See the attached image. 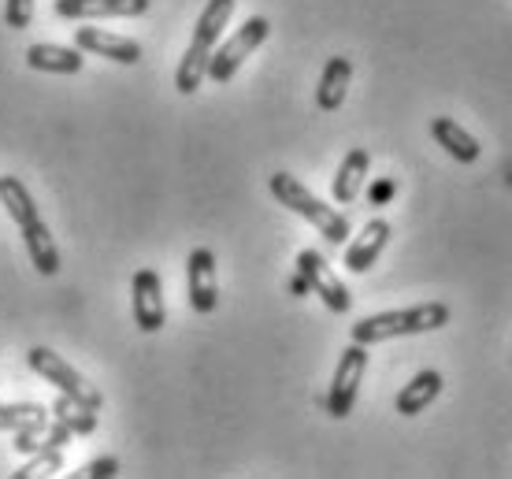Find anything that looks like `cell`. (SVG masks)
Returning a JSON list of instances; mask_svg holds the SVG:
<instances>
[{
	"instance_id": "obj_1",
	"label": "cell",
	"mask_w": 512,
	"mask_h": 479,
	"mask_svg": "<svg viewBox=\"0 0 512 479\" xmlns=\"http://www.w3.org/2000/svg\"><path fill=\"white\" fill-rule=\"evenodd\" d=\"M234 15V0H208L197 26H193V41L186 56L179 60V71H175V86L179 93H197V86L205 82V71H208V56L216 52L219 38H223V26L231 23Z\"/></svg>"
},
{
	"instance_id": "obj_2",
	"label": "cell",
	"mask_w": 512,
	"mask_h": 479,
	"mask_svg": "<svg viewBox=\"0 0 512 479\" xmlns=\"http://www.w3.org/2000/svg\"><path fill=\"white\" fill-rule=\"evenodd\" d=\"M268 190L275 194V201L279 205H286L290 212H297L301 220H308L316 231L331 242V246H342L349 238V220L338 212V208L323 205L316 194H308L305 182H297V175H290V171H275L268 179Z\"/></svg>"
},
{
	"instance_id": "obj_3",
	"label": "cell",
	"mask_w": 512,
	"mask_h": 479,
	"mask_svg": "<svg viewBox=\"0 0 512 479\" xmlns=\"http://www.w3.org/2000/svg\"><path fill=\"white\" fill-rule=\"evenodd\" d=\"M446 324H449L446 305L442 301H427V305H416V309H394L360 320V324H353V342L375 346V342H390V338L427 335V331H438V327Z\"/></svg>"
},
{
	"instance_id": "obj_4",
	"label": "cell",
	"mask_w": 512,
	"mask_h": 479,
	"mask_svg": "<svg viewBox=\"0 0 512 479\" xmlns=\"http://www.w3.org/2000/svg\"><path fill=\"white\" fill-rule=\"evenodd\" d=\"M268 34H271V23L264 19V15H253V19H245L242 26H238V34H234L231 41H223L212 56H208V71H205V78H212V82H231L234 75H238V67L253 56L264 41H268Z\"/></svg>"
},
{
	"instance_id": "obj_5",
	"label": "cell",
	"mask_w": 512,
	"mask_h": 479,
	"mask_svg": "<svg viewBox=\"0 0 512 479\" xmlns=\"http://www.w3.org/2000/svg\"><path fill=\"white\" fill-rule=\"evenodd\" d=\"M26 364H30V372H38L41 379H49L60 394H71V398H78V402H86L90 409H97V413H101V405H104L101 390L93 387L90 379L78 376L75 368H71L60 353L45 350V346H34V350L26 353Z\"/></svg>"
},
{
	"instance_id": "obj_6",
	"label": "cell",
	"mask_w": 512,
	"mask_h": 479,
	"mask_svg": "<svg viewBox=\"0 0 512 479\" xmlns=\"http://www.w3.org/2000/svg\"><path fill=\"white\" fill-rule=\"evenodd\" d=\"M364 372H368V346L353 342V346L342 350V357H338L334 383H331V390H327V413H331L334 420H342V416L353 413L360 383H364Z\"/></svg>"
},
{
	"instance_id": "obj_7",
	"label": "cell",
	"mask_w": 512,
	"mask_h": 479,
	"mask_svg": "<svg viewBox=\"0 0 512 479\" xmlns=\"http://www.w3.org/2000/svg\"><path fill=\"white\" fill-rule=\"evenodd\" d=\"M297 275L305 279L312 294H320L323 305H327L331 312L346 316V312L353 309V298H349V290L342 286V279L331 272V264L323 260V253H316V249H305V253H297Z\"/></svg>"
},
{
	"instance_id": "obj_8",
	"label": "cell",
	"mask_w": 512,
	"mask_h": 479,
	"mask_svg": "<svg viewBox=\"0 0 512 479\" xmlns=\"http://www.w3.org/2000/svg\"><path fill=\"white\" fill-rule=\"evenodd\" d=\"M130 294H134V320L145 335H156L167 320L164 309V286H160V275L153 268H141L134 272V283H130Z\"/></svg>"
},
{
	"instance_id": "obj_9",
	"label": "cell",
	"mask_w": 512,
	"mask_h": 479,
	"mask_svg": "<svg viewBox=\"0 0 512 479\" xmlns=\"http://www.w3.org/2000/svg\"><path fill=\"white\" fill-rule=\"evenodd\" d=\"M186 286H190V305L193 312H216L219 305V286H216V257L212 249H193L186 260Z\"/></svg>"
},
{
	"instance_id": "obj_10",
	"label": "cell",
	"mask_w": 512,
	"mask_h": 479,
	"mask_svg": "<svg viewBox=\"0 0 512 479\" xmlns=\"http://www.w3.org/2000/svg\"><path fill=\"white\" fill-rule=\"evenodd\" d=\"M75 49L90 52V56H104V60H116V64H127V67H134L141 60L138 41L108 34V30H101V26H78Z\"/></svg>"
},
{
	"instance_id": "obj_11",
	"label": "cell",
	"mask_w": 512,
	"mask_h": 479,
	"mask_svg": "<svg viewBox=\"0 0 512 479\" xmlns=\"http://www.w3.org/2000/svg\"><path fill=\"white\" fill-rule=\"evenodd\" d=\"M60 19H134L149 12V0H56Z\"/></svg>"
},
{
	"instance_id": "obj_12",
	"label": "cell",
	"mask_w": 512,
	"mask_h": 479,
	"mask_svg": "<svg viewBox=\"0 0 512 479\" xmlns=\"http://www.w3.org/2000/svg\"><path fill=\"white\" fill-rule=\"evenodd\" d=\"M67 442H71V431L52 416V420H34V424H26V428L15 431V450L19 454H45V450H64Z\"/></svg>"
},
{
	"instance_id": "obj_13",
	"label": "cell",
	"mask_w": 512,
	"mask_h": 479,
	"mask_svg": "<svg viewBox=\"0 0 512 479\" xmlns=\"http://www.w3.org/2000/svg\"><path fill=\"white\" fill-rule=\"evenodd\" d=\"M386 242H390V223H386V220H372L368 227H364V231L357 234V242L346 249V268L353 275H364L375 264V260H379V253L386 249Z\"/></svg>"
},
{
	"instance_id": "obj_14",
	"label": "cell",
	"mask_w": 512,
	"mask_h": 479,
	"mask_svg": "<svg viewBox=\"0 0 512 479\" xmlns=\"http://www.w3.org/2000/svg\"><path fill=\"white\" fill-rule=\"evenodd\" d=\"M431 134H435V142L446 149L457 164H475L479 156H483V145L475 142L472 134L457 123V119H449V116H438L435 123H431Z\"/></svg>"
},
{
	"instance_id": "obj_15",
	"label": "cell",
	"mask_w": 512,
	"mask_h": 479,
	"mask_svg": "<svg viewBox=\"0 0 512 479\" xmlns=\"http://www.w3.org/2000/svg\"><path fill=\"white\" fill-rule=\"evenodd\" d=\"M82 49H67V45H30L26 49V67L45 71V75H78L82 71Z\"/></svg>"
},
{
	"instance_id": "obj_16",
	"label": "cell",
	"mask_w": 512,
	"mask_h": 479,
	"mask_svg": "<svg viewBox=\"0 0 512 479\" xmlns=\"http://www.w3.org/2000/svg\"><path fill=\"white\" fill-rule=\"evenodd\" d=\"M368 164H372L368 149H349L346 153L342 168L334 175V201H338V205H353L360 197L364 179H368Z\"/></svg>"
},
{
	"instance_id": "obj_17",
	"label": "cell",
	"mask_w": 512,
	"mask_h": 479,
	"mask_svg": "<svg viewBox=\"0 0 512 479\" xmlns=\"http://www.w3.org/2000/svg\"><path fill=\"white\" fill-rule=\"evenodd\" d=\"M349 78H353V64H349L346 56L327 60V67H323L320 75V90H316V104H320L323 112H338L346 104Z\"/></svg>"
},
{
	"instance_id": "obj_18",
	"label": "cell",
	"mask_w": 512,
	"mask_h": 479,
	"mask_svg": "<svg viewBox=\"0 0 512 479\" xmlns=\"http://www.w3.org/2000/svg\"><path fill=\"white\" fill-rule=\"evenodd\" d=\"M23 231V242H26V253H30V264L38 268L41 275H56L60 272V249H56V242H52L49 227L38 220H30L26 227H19Z\"/></svg>"
},
{
	"instance_id": "obj_19",
	"label": "cell",
	"mask_w": 512,
	"mask_h": 479,
	"mask_svg": "<svg viewBox=\"0 0 512 479\" xmlns=\"http://www.w3.org/2000/svg\"><path fill=\"white\" fill-rule=\"evenodd\" d=\"M438 394H442V376H438L435 368H427V372H420L412 383H405V387H401V394H397V413H401V416L423 413L427 405L435 402Z\"/></svg>"
},
{
	"instance_id": "obj_20",
	"label": "cell",
	"mask_w": 512,
	"mask_h": 479,
	"mask_svg": "<svg viewBox=\"0 0 512 479\" xmlns=\"http://www.w3.org/2000/svg\"><path fill=\"white\" fill-rule=\"evenodd\" d=\"M52 416H56L71 435H93V431H97V409H90V405L71 398V394H60V398L52 402Z\"/></svg>"
},
{
	"instance_id": "obj_21",
	"label": "cell",
	"mask_w": 512,
	"mask_h": 479,
	"mask_svg": "<svg viewBox=\"0 0 512 479\" xmlns=\"http://www.w3.org/2000/svg\"><path fill=\"white\" fill-rule=\"evenodd\" d=\"M0 205L8 208V216H12L19 227H26L30 220H38V205H34V197H30V190H26L15 175H0Z\"/></svg>"
},
{
	"instance_id": "obj_22",
	"label": "cell",
	"mask_w": 512,
	"mask_h": 479,
	"mask_svg": "<svg viewBox=\"0 0 512 479\" xmlns=\"http://www.w3.org/2000/svg\"><path fill=\"white\" fill-rule=\"evenodd\" d=\"M34 420H45V405H0V431H19Z\"/></svg>"
},
{
	"instance_id": "obj_23",
	"label": "cell",
	"mask_w": 512,
	"mask_h": 479,
	"mask_svg": "<svg viewBox=\"0 0 512 479\" xmlns=\"http://www.w3.org/2000/svg\"><path fill=\"white\" fill-rule=\"evenodd\" d=\"M64 465V450H45V454H30L19 472H12L15 479H30V476H45V472H60Z\"/></svg>"
},
{
	"instance_id": "obj_24",
	"label": "cell",
	"mask_w": 512,
	"mask_h": 479,
	"mask_svg": "<svg viewBox=\"0 0 512 479\" xmlns=\"http://www.w3.org/2000/svg\"><path fill=\"white\" fill-rule=\"evenodd\" d=\"M34 19V0H4V26L26 30Z\"/></svg>"
},
{
	"instance_id": "obj_25",
	"label": "cell",
	"mask_w": 512,
	"mask_h": 479,
	"mask_svg": "<svg viewBox=\"0 0 512 479\" xmlns=\"http://www.w3.org/2000/svg\"><path fill=\"white\" fill-rule=\"evenodd\" d=\"M119 472V457H101V461H90V465L78 468V476L82 479H108Z\"/></svg>"
},
{
	"instance_id": "obj_26",
	"label": "cell",
	"mask_w": 512,
	"mask_h": 479,
	"mask_svg": "<svg viewBox=\"0 0 512 479\" xmlns=\"http://www.w3.org/2000/svg\"><path fill=\"white\" fill-rule=\"evenodd\" d=\"M390 197H394V179L375 182V190H372V205H386Z\"/></svg>"
},
{
	"instance_id": "obj_27",
	"label": "cell",
	"mask_w": 512,
	"mask_h": 479,
	"mask_svg": "<svg viewBox=\"0 0 512 479\" xmlns=\"http://www.w3.org/2000/svg\"><path fill=\"white\" fill-rule=\"evenodd\" d=\"M290 290H294L297 298H301V294H308V283L301 279V275H294V279H290Z\"/></svg>"
}]
</instances>
